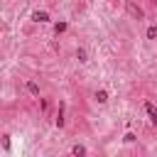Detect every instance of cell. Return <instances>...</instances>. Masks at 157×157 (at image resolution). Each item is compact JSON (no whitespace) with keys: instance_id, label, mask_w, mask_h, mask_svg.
Here are the masks:
<instances>
[{"instance_id":"6da1fadb","label":"cell","mask_w":157,"mask_h":157,"mask_svg":"<svg viewBox=\"0 0 157 157\" xmlns=\"http://www.w3.org/2000/svg\"><path fill=\"white\" fill-rule=\"evenodd\" d=\"M125 7H128V12H130V15L135 17V20H142V17H145V12H142V7H137V5L132 2V0H125Z\"/></svg>"},{"instance_id":"7a4b0ae2","label":"cell","mask_w":157,"mask_h":157,"mask_svg":"<svg viewBox=\"0 0 157 157\" xmlns=\"http://www.w3.org/2000/svg\"><path fill=\"white\" fill-rule=\"evenodd\" d=\"M145 113H147L150 123H155V125H157V105H155L152 101H145Z\"/></svg>"},{"instance_id":"3957f363","label":"cell","mask_w":157,"mask_h":157,"mask_svg":"<svg viewBox=\"0 0 157 157\" xmlns=\"http://www.w3.org/2000/svg\"><path fill=\"white\" fill-rule=\"evenodd\" d=\"M32 22H39V25L42 22H49V12L47 10H34L32 12Z\"/></svg>"},{"instance_id":"277c9868","label":"cell","mask_w":157,"mask_h":157,"mask_svg":"<svg viewBox=\"0 0 157 157\" xmlns=\"http://www.w3.org/2000/svg\"><path fill=\"white\" fill-rule=\"evenodd\" d=\"M25 88H27V93H32V96H39V83H37V81L27 78V81H25Z\"/></svg>"},{"instance_id":"5b68a950","label":"cell","mask_w":157,"mask_h":157,"mask_svg":"<svg viewBox=\"0 0 157 157\" xmlns=\"http://www.w3.org/2000/svg\"><path fill=\"white\" fill-rule=\"evenodd\" d=\"M64 108H66V103H64V101H61V103H59V113H56V120H54V123H56V128H59V130H61V128H64Z\"/></svg>"},{"instance_id":"8992f818","label":"cell","mask_w":157,"mask_h":157,"mask_svg":"<svg viewBox=\"0 0 157 157\" xmlns=\"http://www.w3.org/2000/svg\"><path fill=\"white\" fill-rule=\"evenodd\" d=\"M66 29H69V22H66V20H59V22L54 25V32H56V34H64Z\"/></svg>"},{"instance_id":"52a82bcc","label":"cell","mask_w":157,"mask_h":157,"mask_svg":"<svg viewBox=\"0 0 157 157\" xmlns=\"http://www.w3.org/2000/svg\"><path fill=\"white\" fill-rule=\"evenodd\" d=\"M93 101H96V103H105V101H108V91H103V88L96 91V93H93Z\"/></svg>"},{"instance_id":"ba28073f","label":"cell","mask_w":157,"mask_h":157,"mask_svg":"<svg viewBox=\"0 0 157 157\" xmlns=\"http://www.w3.org/2000/svg\"><path fill=\"white\" fill-rule=\"evenodd\" d=\"M76 59H78L81 64H86V61H88V52H86L83 47H78V49H76Z\"/></svg>"},{"instance_id":"9c48e42d","label":"cell","mask_w":157,"mask_h":157,"mask_svg":"<svg viewBox=\"0 0 157 157\" xmlns=\"http://www.w3.org/2000/svg\"><path fill=\"white\" fill-rule=\"evenodd\" d=\"M86 152H88V150H86L83 145H74V147H71V155H86Z\"/></svg>"},{"instance_id":"30bf717a","label":"cell","mask_w":157,"mask_h":157,"mask_svg":"<svg viewBox=\"0 0 157 157\" xmlns=\"http://www.w3.org/2000/svg\"><path fill=\"white\" fill-rule=\"evenodd\" d=\"M147 39H157V25L147 27Z\"/></svg>"},{"instance_id":"8fae6325","label":"cell","mask_w":157,"mask_h":157,"mask_svg":"<svg viewBox=\"0 0 157 157\" xmlns=\"http://www.w3.org/2000/svg\"><path fill=\"white\" fill-rule=\"evenodd\" d=\"M135 140H137V137H135V132H125V135H123V142H128V145H130V142H135Z\"/></svg>"},{"instance_id":"7c38bea8","label":"cell","mask_w":157,"mask_h":157,"mask_svg":"<svg viewBox=\"0 0 157 157\" xmlns=\"http://www.w3.org/2000/svg\"><path fill=\"white\" fill-rule=\"evenodd\" d=\"M150 2H157V0H150Z\"/></svg>"}]
</instances>
